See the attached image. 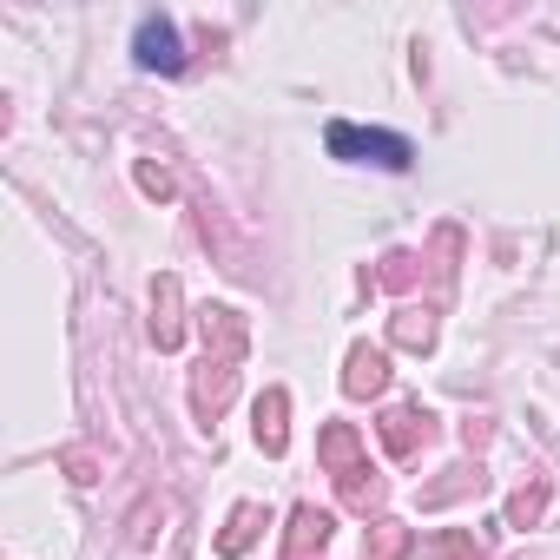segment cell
<instances>
[{"instance_id": "obj_10", "label": "cell", "mask_w": 560, "mask_h": 560, "mask_svg": "<svg viewBox=\"0 0 560 560\" xmlns=\"http://www.w3.org/2000/svg\"><path fill=\"white\" fill-rule=\"evenodd\" d=\"M264 527H270V508H264V501H237V508H231V521H224V534H218V553H224V560L250 553Z\"/></svg>"}, {"instance_id": "obj_18", "label": "cell", "mask_w": 560, "mask_h": 560, "mask_svg": "<svg viewBox=\"0 0 560 560\" xmlns=\"http://www.w3.org/2000/svg\"><path fill=\"white\" fill-rule=\"evenodd\" d=\"M165 514H172V508H165V501H152V494H145V501H139V508H132V547H152V540H159V534H165Z\"/></svg>"}, {"instance_id": "obj_20", "label": "cell", "mask_w": 560, "mask_h": 560, "mask_svg": "<svg viewBox=\"0 0 560 560\" xmlns=\"http://www.w3.org/2000/svg\"><path fill=\"white\" fill-rule=\"evenodd\" d=\"M60 468H67L80 488H93V481H100V455H93V448H67V455H60Z\"/></svg>"}, {"instance_id": "obj_6", "label": "cell", "mask_w": 560, "mask_h": 560, "mask_svg": "<svg viewBox=\"0 0 560 560\" xmlns=\"http://www.w3.org/2000/svg\"><path fill=\"white\" fill-rule=\"evenodd\" d=\"M330 534H337V514L317 508V501H298L291 508V527H284V560H324Z\"/></svg>"}, {"instance_id": "obj_5", "label": "cell", "mask_w": 560, "mask_h": 560, "mask_svg": "<svg viewBox=\"0 0 560 560\" xmlns=\"http://www.w3.org/2000/svg\"><path fill=\"white\" fill-rule=\"evenodd\" d=\"M376 435H383V448H389L396 462H409L416 448H429V435H435V416H429L422 402H396V409H383Z\"/></svg>"}, {"instance_id": "obj_14", "label": "cell", "mask_w": 560, "mask_h": 560, "mask_svg": "<svg viewBox=\"0 0 560 560\" xmlns=\"http://www.w3.org/2000/svg\"><path fill=\"white\" fill-rule=\"evenodd\" d=\"M481 488H488L481 462H462V468H448V481H429V488H422V508H448V501H462V494H481Z\"/></svg>"}, {"instance_id": "obj_17", "label": "cell", "mask_w": 560, "mask_h": 560, "mask_svg": "<svg viewBox=\"0 0 560 560\" xmlns=\"http://www.w3.org/2000/svg\"><path fill=\"white\" fill-rule=\"evenodd\" d=\"M422 547H429V560H488V553L475 547V534H468V527H442V534H429Z\"/></svg>"}, {"instance_id": "obj_21", "label": "cell", "mask_w": 560, "mask_h": 560, "mask_svg": "<svg viewBox=\"0 0 560 560\" xmlns=\"http://www.w3.org/2000/svg\"><path fill=\"white\" fill-rule=\"evenodd\" d=\"M462 442H468V448H488V422H481V416H475V422H462Z\"/></svg>"}, {"instance_id": "obj_9", "label": "cell", "mask_w": 560, "mask_h": 560, "mask_svg": "<svg viewBox=\"0 0 560 560\" xmlns=\"http://www.w3.org/2000/svg\"><path fill=\"white\" fill-rule=\"evenodd\" d=\"M152 343L159 350H178L185 343V284L172 270L152 277Z\"/></svg>"}, {"instance_id": "obj_3", "label": "cell", "mask_w": 560, "mask_h": 560, "mask_svg": "<svg viewBox=\"0 0 560 560\" xmlns=\"http://www.w3.org/2000/svg\"><path fill=\"white\" fill-rule=\"evenodd\" d=\"M198 337H205V357H218V363H244L250 357V324L231 304H205L198 311Z\"/></svg>"}, {"instance_id": "obj_13", "label": "cell", "mask_w": 560, "mask_h": 560, "mask_svg": "<svg viewBox=\"0 0 560 560\" xmlns=\"http://www.w3.org/2000/svg\"><path fill=\"white\" fill-rule=\"evenodd\" d=\"M402 553H416V527L376 514V521H370V540H363V560H402Z\"/></svg>"}, {"instance_id": "obj_7", "label": "cell", "mask_w": 560, "mask_h": 560, "mask_svg": "<svg viewBox=\"0 0 560 560\" xmlns=\"http://www.w3.org/2000/svg\"><path fill=\"white\" fill-rule=\"evenodd\" d=\"M250 435H257V448L277 462V455H284L291 448V389H264L257 402H250Z\"/></svg>"}, {"instance_id": "obj_8", "label": "cell", "mask_w": 560, "mask_h": 560, "mask_svg": "<svg viewBox=\"0 0 560 560\" xmlns=\"http://www.w3.org/2000/svg\"><path fill=\"white\" fill-rule=\"evenodd\" d=\"M383 389H389V350L383 343H350V357H343V396L370 402Z\"/></svg>"}, {"instance_id": "obj_12", "label": "cell", "mask_w": 560, "mask_h": 560, "mask_svg": "<svg viewBox=\"0 0 560 560\" xmlns=\"http://www.w3.org/2000/svg\"><path fill=\"white\" fill-rule=\"evenodd\" d=\"M317 455H324V468H330L337 481H343L350 468H363V462H370V455H363V435H357L350 422H330V429L317 435Z\"/></svg>"}, {"instance_id": "obj_2", "label": "cell", "mask_w": 560, "mask_h": 560, "mask_svg": "<svg viewBox=\"0 0 560 560\" xmlns=\"http://www.w3.org/2000/svg\"><path fill=\"white\" fill-rule=\"evenodd\" d=\"M231 396H237V363L198 357V370H191V416H198V429H205V435L218 429V416L231 409Z\"/></svg>"}, {"instance_id": "obj_19", "label": "cell", "mask_w": 560, "mask_h": 560, "mask_svg": "<svg viewBox=\"0 0 560 560\" xmlns=\"http://www.w3.org/2000/svg\"><path fill=\"white\" fill-rule=\"evenodd\" d=\"M132 178H139V191H145V198H159V205L178 191V185H172V172H165V165H152V159H139V172H132Z\"/></svg>"}, {"instance_id": "obj_1", "label": "cell", "mask_w": 560, "mask_h": 560, "mask_svg": "<svg viewBox=\"0 0 560 560\" xmlns=\"http://www.w3.org/2000/svg\"><path fill=\"white\" fill-rule=\"evenodd\" d=\"M324 145H330V159H357V165H383V172H409V165H416L409 139H396V132H363V126H350V119H337V126L324 132Z\"/></svg>"}, {"instance_id": "obj_11", "label": "cell", "mask_w": 560, "mask_h": 560, "mask_svg": "<svg viewBox=\"0 0 560 560\" xmlns=\"http://www.w3.org/2000/svg\"><path fill=\"white\" fill-rule=\"evenodd\" d=\"M435 330H442V324H435L429 304H402V311L389 317V343H396V350H416V357L435 350Z\"/></svg>"}, {"instance_id": "obj_15", "label": "cell", "mask_w": 560, "mask_h": 560, "mask_svg": "<svg viewBox=\"0 0 560 560\" xmlns=\"http://www.w3.org/2000/svg\"><path fill=\"white\" fill-rule=\"evenodd\" d=\"M547 501H553V481L540 475V481H527L514 501H508V527H534L540 514H547Z\"/></svg>"}, {"instance_id": "obj_16", "label": "cell", "mask_w": 560, "mask_h": 560, "mask_svg": "<svg viewBox=\"0 0 560 560\" xmlns=\"http://www.w3.org/2000/svg\"><path fill=\"white\" fill-rule=\"evenodd\" d=\"M416 277H422V257H416V250H389V257L376 264V277H370V284H383V291H409Z\"/></svg>"}, {"instance_id": "obj_4", "label": "cell", "mask_w": 560, "mask_h": 560, "mask_svg": "<svg viewBox=\"0 0 560 560\" xmlns=\"http://www.w3.org/2000/svg\"><path fill=\"white\" fill-rule=\"evenodd\" d=\"M139 67L145 73H185V40H178V21L172 14H145L139 21V40H132Z\"/></svg>"}]
</instances>
